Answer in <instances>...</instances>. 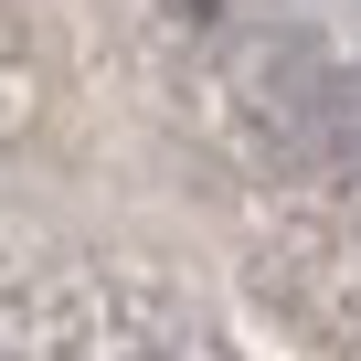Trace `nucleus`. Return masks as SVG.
I'll use <instances>...</instances> for the list:
<instances>
[{
	"mask_svg": "<svg viewBox=\"0 0 361 361\" xmlns=\"http://www.w3.org/2000/svg\"><path fill=\"white\" fill-rule=\"evenodd\" d=\"M234 106H245L266 159H287L308 180H361V75H340L329 54L255 43L234 64Z\"/></svg>",
	"mask_w": 361,
	"mask_h": 361,
	"instance_id": "nucleus-1",
	"label": "nucleus"
}]
</instances>
